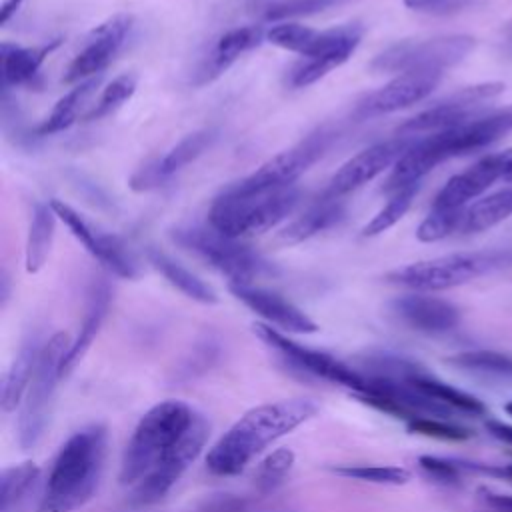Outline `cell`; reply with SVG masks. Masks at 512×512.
Returning <instances> with one entry per match:
<instances>
[{"label":"cell","mask_w":512,"mask_h":512,"mask_svg":"<svg viewBox=\"0 0 512 512\" xmlns=\"http://www.w3.org/2000/svg\"><path fill=\"white\" fill-rule=\"evenodd\" d=\"M96 84H98V78L78 82L70 92H66L54 104L52 112L34 128V132L38 136H48V134H56L70 128L78 118V110L82 108V102L88 98V94L94 90Z\"/></svg>","instance_id":"4dcf8cb0"},{"label":"cell","mask_w":512,"mask_h":512,"mask_svg":"<svg viewBox=\"0 0 512 512\" xmlns=\"http://www.w3.org/2000/svg\"><path fill=\"white\" fill-rule=\"evenodd\" d=\"M466 208L460 210H448V208H430L428 216L420 222L416 230V238L420 242H438L452 232L460 230L462 220H464Z\"/></svg>","instance_id":"8d00e7d4"},{"label":"cell","mask_w":512,"mask_h":512,"mask_svg":"<svg viewBox=\"0 0 512 512\" xmlns=\"http://www.w3.org/2000/svg\"><path fill=\"white\" fill-rule=\"evenodd\" d=\"M338 2L340 0H268L262 6V18L268 22H282L322 12Z\"/></svg>","instance_id":"74e56055"},{"label":"cell","mask_w":512,"mask_h":512,"mask_svg":"<svg viewBox=\"0 0 512 512\" xmlns=\"http://www.w3.org/2000/svg\"><path fill=\"white\" fill-rule=\"evenodd\" d=\"M264 38H266V34L260 26H238V28L226 30L222 36H218V40L214 42V46L210 48V52L206 54V58L202 60L198 70L194 72L192 84L194 86H204L208 82H214L242 54L260 46V42Z\"/></svg>","instance_id":"7402d4cb"},{"label":"cell","mask_w":512,"mask_h":512,"mask_svg":"<svg viewBox=\"0 0 512 512\" xmlns=\"http://www.w3.org/2000/svg\"><path fill=\"white\" fill-rule=\"evenodd\" d=\"M196 412L180 400H164L152 406L136 424L120 462V482L138 484L188 432Z\"/></svg>","instance_id":"277c9868"},{"label":"cell","mask_w":512,"mask_h":512,"mask_svg":"<svg viewBox=\"0 0 512 512\" xmlns=\"http://www.w3.org/2000/svg\"><path fill=\"white\" fill-rule=\"evenodd\" d=\"M450 362L482 378H512V356L496 350H466L450 358Z\"/></svg>","instance_id":"d6a6232c"},{"label":"cell","mask_w":512,"mask_h":512,"mask_svg":"<svg viewBox=\"0 0 512 512\" xmlns=\"http://www.w3.org/2000/svg\"><path fill=\"white\" fill-rule=\"evenodd\" d=\"M334 132L328 128H318L302 138L298 144L274 154L264 164H260L246 178L230 184L226 192L232 194H262L270 190H282L294 186V182L328 150Z\"/></svg>","instance_id":"30bf717a"},{"label":"cell","mask_w":512,"mask_h":512,"mask_svg":"<svg viewBox=\"0 0 512 512\" xmlns=\"http://www.w3.org/2000/svg\"><path fill=\"white\" fill-rule=\"evenodd\" d=\"M70 338L66 332H56L42 344L34 376L22 400V410L18 418V440L24 450L34 448L50 420L52 398L56 382L62 378V364L70 352Z\"/></svg>","instance_id":"ba28073f"},{"label":"cell","mask_w":512,"mask_h":512,"mask_svg":"<svg viewBox=\"0 0 512 512\" xmlns=\"http://www.w3.org/2000/svg\"><path fill=\"white\" fill-rule=\"evenodd\" d=\"M138 86V76L134 72H124L120 76H116L100 94L98 102L94 104V108L86 114V120H98L108 116L110 112H114L116 108H120L126 100L132 98V94L136 92Z\"/></svg>","instance_id":"e575fe53"},{"label":"cell","mask_w":512,"mask_h":512,"mask_svg":"<svg viewBox=\"0 0 512 512\" xmlns=\"http://www.w3.org/2000/svg\"><path fill=\"white\" fill-rule=\"evenodd\" d=\"M346 216V208L340 200L334 198H320L316 204H312L308 210H304L300 216L290 220L274 238L280 246H294L300 244L324 230L334 228L340 224Z\"/></svg>","instance_id":"cb8c5ba5"},{"label":"cell","mask_w":512,"mask_h":512,"mask_svg":"<svg viewBox=\"0 0 512 512\" xmlns=\"http://www.w3.org/2000/svg\"><path fill=\"white\" fill-rule=\"evenodd\" d=\"M508 266H512V246H502L490 250L456 252L406 264L402 268L390 270L386 280L416 292H436L462 286Z\"/></svg>","instance_id":"5b68a950"},{"label":"cell","mask_w":512,"mask_h":512,"mask_svg":"<svg viewBox=\"0 0 512 512\" xmlns=\"http://www.w3.org/2000/svg\"><path fill=\"white\" fill-rule=\"evenodd\" d=\"M498 116H500L502 126L506 128V132H512V104H510L508 108L500 110V112H498Z\"/></svg>","instance_id":"c3c4849f"},{"label":"cell","mask_w":512,"mask_h":512,"mask_svg":"<svg viewBox=\"0 0 512 512\" xmlns=\"http://www.w3.org/2000/svg\"><path fill=\"white\" fill-rule=\"evenodd\" d=\"M254 334L264 344L274 348L280 356H284L290 364H294L296 368H300L302 372H306L310 376L328 380L332 384L346 386L356 394H360L366 388V376L362 372L354 370L352 366L344 364L342 360L334 358L328 352L302 346L268 324H254Z\"/></svg>","instance_id":"7c38bea8"},{"label":"cell","mask_w":512,"mask_h":512,"mask_svg":"<svg viewBox=\"0 0 512 512\" xmlns=\"http://www.w3.org/2000/svg\"><path fill=\"white\" fill-rule=\"evenodd\" d=\"M202 512H284L276 506H266L262 502L246 500V498H234V496H220L210 502H206Z\"/></svg>","instance_id":"60d3db41"},{"label":"cell","mask_w":512,"mask_h":512,"mask_svg":"<svg viewBox=\"0 0 512 512\" xmlns=\"http://www.w3.org/2000/svg\"><path fill=\"white\" fill-rule=\"evenodd\" d=\"M316 412L318 406L310 398H286L250 408L208 450L206 468L216 476L240 474L256 454Z\"/></svg>","instance_id":"6da1fadb"},{"label":"cell","mask_w":512,"mask_h":512,"mask_svg":"<svg viewBox=\"0 0 512 512\" xmlns=\"http://www.w3.org/2000/svg\"><path fill=\"white\" fill-rule=\"evenodd\" d=\"M474 4V0H404V6L414 12L432 14V16H444L464 10L466 6Z\"/></svg>","instance_id":"7bdbcfd3"},{"label":"cell","mask_w":512,"mask_h":512,"mask_svg":"<svg viewBox=\"0 0 512 512\" xmlns=\"http://www.w3.org/2000/svg\"><path fill=\"white\" fill-rule=\"evenodd\" d=\"M40 478V470L34 462H22L8 466L0 474V512H16L30 490H34Z\"/></svg>","instance_id":"1f68e13d"},{"label":"cell","mask_w":512,"mask_h":512,"mask_svg":"<svg viewBox=\"0 0 512 512\" xmlns=\"http://www.w3.org/2000/svg\"><path fill=\"white\" fill-rule=\"evenodd\" d=\"M512 216V186L492 192L466 208L460 232L476 234L484 232Z\"/></svg>","instance_id":"f1b7e54d"},{"label":"cell","mask_w":512,"mask_h":512,"mask_svg":"<svg viewBox=\"0 0 512 512\" xmlns=\"http://www.w3.org/2000/svg\"><path fill=\"white\" fill-rule=\"evenodd\" d=\"M110 300H112V292H110V286L106 280H96L92 282L90 290H88V302H86V314H84V320H82V326H80V332L76 336V340L72 342L70 346V352L66 354L64 358V364H62V376H66L74 364L84 356V352L90 348L92 340L96 338L104 318H106V312H108V306H110Z\"/></svg>","instance_id":"d4e9b609"},{"label":"cell","mask_w":512,"mask_h":512,"mask_svg":"<svg viewBox=\"0 0 512 512\" xmlns=\"http://www.w3.org/2000/svg\"><path fill=\"white\" fill-rule=\"evenodd\" d=\"M56 212L50 202H36L30 214L24 264L28 274H36L48 260L54 232H56Z\"/></svg>","instance_id":"4316f807"},{"label":"cell","mask_w":512,"mask_h":512,"mask_svg":"<svg viewBox=\"0 0 512 512\" xmlns=\"http://www.w3.org/2000/svg\"><path fill=\"white\" fill-rule=\"evenodd\" d=\"M440 80H442V72L398 74L384 86L360 98L354 108V116L360 120H366V118H376V116L404 110L428 98L434 92V88L440 84Z\"/></svg>","instance_id":"ac0fdd59"},{"label":"cell","mask_w":512,"mask_h":512,"mask_svg":"<svg viewBox=\"0 0 512 512\" xmlns=\"http://www.w3.org/2000/svg\"><path fill=\"white\" fill-rule=\"evenodd\" d=\"M504 92L502 82H482L474 86H466L442 100L434 106L418 112L416 116L404 120L398 126L400 136H416V134H436L462 124H468L476 118H482L486 112V102Z\"/></svg>","instance_id":"8fae6325"},{"label":"cell","mask_w":512,"mask_h":512,"mask_svg":"<svg viewBox=\"0 0 512 512\" xmlns=\"http://www.w3.org/2000/svg\"><path fill=\"white\" fill-rule=\"evenodd\" d=\"M408 428L412 432L432 436V438H440V440H466V438H470V432L466 428L448 424L440 418H418V420L408 422Z\"/></svg>","instance_id":"ab89813d"},{"label":"cell","mask_w":512,"mask_h":512,"mask_svg":"<svg viewBox=\"0 0 512 512\" xmlns=\"http://www.w3.org/2000/svg\"><path fill=\"white\" fill-rule=\"evenodd\" d=\"M298 200L300 190L296 186L262 194H232L222 190L208 210V224L236 240L256 236L290 216Z\"/></svg>","instance_id":"8992f818"},{"label":"cell","mask_w":512,"mask_h":512,"mask_svg":"<svg viewBox=\"0 0 512 512\" xmlns=\"http://www.w3.org/2000/svg\"><path fill=\"white\" fill-rule=\"evenodd\" d=\"M406 380L410 384H414L420 392H424L426 396L434 398L436 402L444 404L446 408H450L452 412H464V414H472V416H478V414H484L486 412V406L472 394L464 392V390H458L446 382H440L432 376H428L422 368L410 376H406Z\"/></svg>","instance_id":"f546056e"},{"label":"cell","mask_w":512,"mask_h":512,"mask_svg":"<svg viewBox=\"0 0 512 512\" xmlns=\"http://www.w3.org/2000/svg\"><path fill=\"white\" fill-rule=\"evenodd\" d=\"M458 466L462 470H480L484 474H492V476H498V478H506L512 482V464H506V466H480V464H468V462H458Z\"/></svg>","instance_id":"f6af8a7d"},{"label":"cell","mask_w":512,"mask_h":512,"mask_svg":"<svg viewBox=\"0 0 512 512\" xmlns=\"http://www.w3.org/2000/svg\"><path fill=\"white\" fill-rule=\"evenodd\" d=\"M24 4V0H6L4 6H2V16H0V22L2 24H8L10 18L20 10V6Z\"/></svg>","instance_id":"7dc6e473"},{"label":"cell","mask_w":512,"mask_h":512,"mask_svg":"<svg viewBox=\"0 0 512 512\" xmlns=\"http://www.w3.org/2000/svg\"><path fill=\"white\" fill-rule=\"evenodd\" d=\"M40 344L36 338H30L22 344L20 352L16 354L12 366L8 368V372L4 374L2 380V410L10 412L14 410L18 404H22L24 394L30 386V380L34 376V368L38 362V354H40Z\"/></svg>","instance_id":"83f0119b"},{"label":"cell","mask_w":512,"mask_h":512,"mask_svg":"<svg viewBox=\"0 0 512 512\" xmlns=\"http://www.w3.org/2000/svg\"><path fill=\"white\" fill-rule=\"evenodd\" d=\"M60 46V38L38 46H18L10 42H2L0 58H2V90H10L16 86H30L44 60L52 50Z\"/></svg>","instance_id":"603a6c76"},{"label":"cell","mask_w":512,"mask_h":512,"mask_svg":"<svg viewBox=\"0 0 512 512\" xmlns=\"http://www.w3.org/2000/svg\"><path fill=\"white\" fill-rule=\"evenodd\" d=\"M146 258H148L150 266L156 272H160V276L170 286L180 290L184 296H188L200 304H216L218 302V294L214 292V288L210 284H206L200 276H196L186 266H182L178 260L168 256L164 250H160L156 246H148Z\"/></svg>","instance_id":"484cf974"},{"label":"cell","mask_w":512,"mask_h":512,"mask_svg":"<svg viewBox=\"0 0 512 512\" xmlns=\"http://www.w3.org/2000/svg\"><path fill=\"white\" fill-rule=\"evenodd\" d=\"M418 462H420V468L438 482L454 484V482L460 480L462 468L458 466V460H446V458H436V456H420Z\"/></svg>","instance_id":"b9f144b4"},{"label":"cell","mask_w":512,"mask_h":512,"mask_svg":"<svg viewBox=\"0 0 512 512\" xmlns=\"http://www.w3.org/2000/svg\"><path fill=\"white\" fill-rule=\"evenodd\" d=\"M208 438V424L196 416L188 432L170 448V452L148 472L138 484L132 486V500L136 504H154L162 500L172 486L180 480L186 468L196 460Z\"/></svg>","instance_id":"4fadbf2b"},{"label":"cell","mask_w":512,"mask_h":512,"mask_svg":"<svg viewBox=\"0 0 512 512\" xmlns=\"http://www.w3.org/2000/svg\"><path fill=\"white\" fill-rule=\"evenodd\" d=\"M170 238L184 250L198 254L214 270L228 278V284H252V280L274 274V266L256 250L236 238L224 236L210 224H188L170 230Z\"/></svg>","instance_id":"52a82bcc"},{"label":"cell","mask_w":512,"mask_h":512,"mask_svg":"<svg viewBox=\"0 0 512 512\" xmlns=\"http://www.w3.org/2000/svg\"><path fill=\"white\" fill-rule=\"evenodd\" d=\"M132 24H134V18L130 14H114L108 20L100 22L86 36L82 48L68 64L62 80L66 84H74V82L78 84L102 72L124 46L132 30Z\"/></svg>","instance_id":"2e32d148"},{"label":"cell","mask_w":512,"mask_h":512,"mask_svg":"<svg viewBox=\"0 0 512 512\" xmlns=\"http://www.w3.org/2000/svg\"><path fill=\"white\" fill-rule=\"evenodd\" d=\"M412 142L414 136H398L360 150L332 174L326 190L322 192V198L340 200L342 196L362 188L364 184L380 176L386 168L394 166Z\"/></svg>","instance_id":"9a60e30c"},{"label":"cell","mask_w":512,"mask_h":512,"mask_svg":"<svg viewBox=\"0 0 512 512\" xmlns=\"http://www.w3.org/2000/svg\"><path fill=\"white\" fill-rule=\"evenodd\" d=\"M106 428L100 424L74 432L58 450L48 474L40 512H70L86 504L104 470Z\"/></svg>","instance_id":"7a4b0ae2"},{"label":"cell","mask_w":512,"mask_h":512,"mask_svg":"<svg viewBox=\"0 0 512 512\" xmlns=\"http://www.w3.org/2000/svg\"><path fill=\"white\" fill-rule=\"evenodd\" d=\"M486 430H488L496 440H500V442L512 446V426H510V424H504V422H498V420H488V422H486Z\"/></svg>","instance_id":"bcb514c9"},{"label":"cell","mask_w":512,"mask_h":512,"mask_svg":"<svg viewBox=\"0 0 512 512\" xmlns=\"http://www.w3.org/2000/svg\"><path fill=\"white\" fill-rule=\"evenodd\" d=\"M506 412L512 416V402H508V404H506Z\"/></svg>","instance_id":"681fc988"},{"label":"cell","mask_w":512,"mask_h":512,"mask_svg":"<svg viewBox=\"0 0 512 512\" xmlns=\"http://www.w3.org/2000/svg\"><path fill=\"white\" fill-rule=\"evenodd\" d=\"M478 498L492 512H512V494H502V492H496L490 488H480Z\"/></svg>","instance_id":"ee69618b"},{"label":"cell","mask_w":512,"mask_h":512,"mask_svg":"<svg viewBox=\"0 0 512 512\" xmlns=\"http://www.w3.org/2000/svg\"><path fill=\"white\" fill-rule=\"evenodd\" d=\"M294 464V452L290 448H278L268 454L254 472V484L258 492L268 494L274 492L286 478Z\"/></svg>","instance_id":"d590c367"},{"label":"cell","mask_w":512,"mask_h":512,"mask_svg":"<svg viewBox=\"0 0 512 512\" xmlns=\"http://www.w3.org/2000/svg\"><path fill=\"white\" fill-rule=\"evenodd\" d=\"M336 474L362 480V482H372V484H406L410 480V472L400 466H368V464H358V466H338L334 468Z\"/></svg>","instance_id":"f35d334b"},{"label":"cell","mask_w":512,"mask_h":512,"mask_svg":"<svg viewBox=\"0 0 512 512\" xmlns=\"http://www.w3.org/2000/svg\"><path fill=\"white\" fill-rule=\"evenodd\" d=\"M228 290L246 308L264 318L268 326H276L294 334H312L318 330V324L306 312L272 290L254 284H228Z\"/></svg>","instance_id":"ffe728a7"},{"label":"cell","mask_w":512,"mask_h":512,"mask_svg":"<svg viewBox=\"0 0 512 512\" xmlns=\"http://www.w3.org/2000/svg\"><path fill=\"white\" fill-rule=\"evenodd\" d=\"M216 140V130L202 128L186 134L182 140H178L168 152H164L158 158L148 160L142 164L132 176H130V188L134 192H148L164 182H168L174 174H178L184 166L200 158Z\"/></svg>","instance_id":"d6986e66"},{"label":"cell","mask_w":512,"mask_h":512,"mask_svg":"<svg viewBox=\"0 0 512 512\" xmlns=\"http://www.w3.org/2000/svg\"><path fill=\"white\" fill-rule=\"evenodd\" d=\"M476 46L468 34H442L422 40H400L382 50L372 62L374 72H444L460 64Z\"/></svg>","instance_id":"9c48e42d"},{"label":"cell","mask_w":512,"mask_h":512,"mask_svg":"<svg viewBox=\"0 0 512 512\" xmlns=\"http://www.w3.org/2000/svg\"><path fill=\"white\" fill-rule=\"evenodd\" d=\"M362 32L358 22L326 30L298 22H280L266 32V40L282 50L302 56V60L288 70L286 84L290 88H306L324 78L330 70L342 66L358 48Z\"/></svg>","instance_id":"3957f363"},{"label":"cell","mask_w":512,"mask_h":512,"mask_svg":"<svg viewBox=\"0 0 512 512\" xmlns=\"http://www.w3.org/2000/svg\"><path fill=\"white\" fill-rule=\"evenodd\" d=\"M420 184L416 186H408V188H402L394 194H390V200L372 216V220L362 228V236L370 238V236H378L386 230H390L394 224H398L404 214L408 212L416 192H418Z\"/></svg>","instance_id":"836d02e7"},{"label":"cell","mask_w":512,"mask_h":512,"mask_svg":"<svg viewBox=\"0 0 512 512\" xmlns=\"http://www.w3.org/2000/svg\"><path fill=\"white\" fill-rule=\"evenodd\" d=\"M390 308L406 326L426 334L448 332L460 322V310L452 302L424 292L398 296L390 302Z\"/></svg>","instance_id":"44dd1931"},{"label":"cell","mask_w":512,"mask_h":512,"mask_svg":"<svg viewBox=\"0 0 512 512\" xmlns=\"http://www.w3.org/2000/svg\"><path fill=\"white\" fill-rule=\"evenodd\" d=\"M50 206L54 208L56 216L68 226L72 236L86 248V252H90L108 272L126 280L138 278V262L118 236L96 230L78 210L58 198L50 200Z\"/></svg>","instance_id":"5bb4252c"},{"label":"cell","mask_w":512,"mask_h":512,"mask_svg":"<svg viewBox=\"0 0 512 512\" xmlns=\"http://www.w3.org/2000/svg\"><path fill=\"white\" fill-rule=\"evenodd\" d=\"M512 182V148L496 154H488L474 162L460 174H454L434 198V208L460 210L466 204L482 196L494 182Z\"/></svg>","instance_id":"e0dca14e"}]
</instances>
